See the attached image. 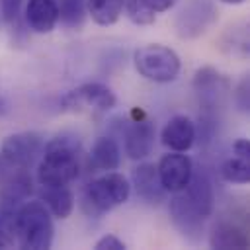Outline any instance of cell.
Listing matches in <instances>:
<instances>
[{
	"mask_svg": "<svg viewBox=\"0 0 250 250\" xmlns=\"http://www.w3.org/2000/svg\"><path fill=\"white\" fill-rule=\"evenodd\" d=\"M80 174V141L74 135H59L45 143L37 164L41 186H68Z\"/></svg>",
	"mask_w": 250,
	"mask_h": 250,
	"instance_id": "6da1fadb",
	"label": "cell"
},
{
	"mask_svg": "<svg viewBox=\"0 0 250 250\" xmlns=\"http://www.w3.org/2000/svg\"><path fill=\"white\" fill-rule=\"evenodd\" d=\"M14 230L16 242L27 250H47L55 236L53 217L41 201H25L16 209Z\"/></svg>",
	"mask_w": 250,
	"mask_h": 250,
	"instance_id": "7a4b0ae2",
	"label": "cell"
},
{
	"mask_svg": "<svg viewBox=\"0 0 250 250\" xmlns=\"http://www.w3.org/2000/svg\"><path fill=\"white\" fill-rule=\"evenodd\" d=\"M131 195L129 180L119 172H105L104 176L86 184L82 191V209L90 217H100L119 205Z\"/></svg>",
	"mask_w": 250,
	"mask_h": 250,
	"instance_id": "3957f363",
	"label": "cell"
},
{
	"mask_svg": "<svg viewBox=\"0 0 250 250\" xmlns=\"http://www.w3.org/2000/svg\"><path fill=\"white\" fill-rule=\"evenodd\" d=\"M133 64L143 78L156 84L174 82L182 68L178 53L160 43L139 47L133 53Z\"/></svg>",
	"mask_w": 250,
	"mask_h": 250,
	"instance_id": "277c9868",
	"label": "cell"
},
{
	"mask_svg": "<svg viewBox=\"0 0 250 250\" xmlns=\"http://www.w3.org/2000/svg\"><path fill=\"white\" fill-rule=\"evenodd\" d=\"M123 146L125 154L133 160L146 158L154 148L156 139V127L152 119L139 107L131 111V121L123 127Z\"/></svg>",
	"mask_w": 250,
	"mask_h": 250,
	"instance_id": "5b68a950",
	"label": "cell"
},
{
	"mask_svg": "<svg viewBox=\"0 0 250 250\" xmlns=\"http://www.w3.org/2000/svg\"><path fill=\"white\" fill-rule=\"evenodd\" d=\"M115 104H117L115 94L111 92L109 86L102 82L80 84L61 98L62 109H68V111H84V109L109 111L111 107H115Z\"/></svg>",
	"mask_w": 250,
	"mask_h": 250,
	"instance_id": "8992f818",
	"label": "cell"
},
{
	"mask_svg": "<svg viewBox=\"0 0 250 250\" xmlns=\"http://www.w3.org/2000/svg\"><path fill=\"white\" fill-rule=\"evenodd\" d=\"M33 191L29 168L0 158V209H18Z\"/></svg>",
	"mask_w": 250,
	"mask_h": 250,
	"instance_id": "52a82bcc",
	"label": "cell"
},
{
	"mask_svg": "<svg viewBox=\"0 0 250 250\" xmlns=\"http://www.w3.org/2000/svg\"><path fill=\"white\" fill-rule=\"evenodd\" d=\"M217 14L213 0H189L176 16V33L182 39H195L217 21Z\"/></svg>",
	"mask_w": 250,
	"mask_h": 250,
	"instance_id": "ba28073f",
	"label": "cell"
},
{
	"mask_svg": "<svg viewBox=\"0 0 250 250\" xmlns=\"http://www.w3.org/2000/svg\"><path fill=\"white\" fill-rule=\"evenodd\" d=\"M43 146H45V141L35 131L14 133L4 139L0 146V158L21 168H31V164L43 152Z\"/></svg>",
	"mask_w": 250,
	"mask_h": 250,
	"instance_id": "9c48e42d",
	"label": "cell"
},
{
	"mask_svg": "<svg viewBox=\"0 0 250 250\" xmlns=\"http://www.w3.org/2000/svg\"><path fill=\"white\" fill-rule=\"evenodd\" d=\"M193 90L203 107V113H213L225 102L229 92V80L213 66H201L193 76Z\"/></svg>",
	"mask_w": 250,
	"mask_h": 250,
	"instance_id": "30bf717a",
	"label": "cell"
},
{
	"mask_svg": "<svg viewBox=\"0 0 250 250\" xmlns=\"http://www.w3.org/2000/svg\"><path fill=\"white\" fill-rule=\"evenodd\" d=\"M246 215L242 213L240 217L232 219H221L213 225L209 232V246L217 250H244L250 244L248 238V223L244 219Z\"/></svg>",
	"mask_w": 250,
	"mask_h": 250,
	"instance_id": "8fae6325",
	"label": "cell"
},
{
	"mask_svg": "<svg viewBox=\"0 0 250 250\" xmlns=\"http://www.w3.org/2000/svg\"><path fill=\"white\" fill-rule=\"evenodd\" d=\"M176 193H180V197L203 219H207L213 213L215 189H213V182L205 170H193L186 188L176 191Z\"/></svg>",
	"mask_w": 250,
	"mask_h": 250,
	"instance_id": "7c38bea8",
	"label": "cell"
},
{
	"mask_svg": "<svg viewBox=\"0 0 250 250\" xmlns=\"http://www.w3.org/2000/svg\"><path fill=\"white\" fill-rule=\"evenodd\" d=\"M158 170V178L160 184L166 191H180L186 188V184L191 178L193 172V164L191 158L186 152H178V150H170L168 154H164L160 158V162L156 164Z\"/></svg>",
	"mask_w": 250,
	"mask_h": 250,
	"instance_id": "4fadbf2b",
	"label": "cell"
},
{
	"mask_svg": "<svg viewBox=\"0 0 250 250\" xmlns=\"http://www.w3.org/2000/svg\"><path fill=\"white\" fill-rule=\"evenodd\" d=\"M160 139L166 148L178 150V152H188L197 139V127L188 115H174L164 125Z\"/></svg>",
	"mask_w": 250,
	"mask_h": 250,
	"instance_id": "5bb4252c",
	"label": "cell"
},
{
	"mask_svg": "<svg viewBox=\"0 0 250 250\" xmlns=\"http://www.w3.org/2000/svg\"><path fill=\"white\" fill-rule=\"evenodd\" d=\"M131 180H133V188L137 191V195L150 203V205H158L166 199V189L162 188L160 184V178H158V170L154 164L150 162H143L139 164L133 174H131Z\"/></svg>",
	"mask_w": 250,
	"mask_h": 250,
	"instance_id": "9a60e30c",
	"label": "cell"
},
{
	"mask_svg": "<svg viewBox=\"0 0 250 250\" xmlns=\"http://www.w3.org/2000/svg\"><path fill=\"white\" fill-rule=\"evenodd\" d=\"M170 219L174 223V227L189 240H199L201 232H203V223L205 219L201 215H197L182 197L180 193H174V197L170 199Z\"/></svg>",
	"mask_w": 250,
	"mask_h": 250,
	"instance_id": "2e32d148",
	"label": "cell"
},
{
	"mask_svg": "<svg viewBox=\"0 0 250 250\" xmlns=\"http://www.w3.org/2000/svg\"><path fill=\"white\" fill-rule=\"evenodd\" d=\"M59 21L57 0H27L25 4V23L35 33H49Z\"/></svg>",
	"mask_w": 250,
	"mask_h": 250,
	"instance_id": "e0dca14e",
	"label": "cell"
},
{
	"mask_svg": "<svg viewBox=\"0 0 250 250\" xmlns=\"http://www.w3.org/2000/svg\"><path fill=\"white\" fill-rule=\"evenodd\" d=\"M88 160H90V168H94V170H100V172L117 170L119 162H121V148L113 137H109V135L100 137L94 143V146L88 154Z\"/></svg>",
	"mask_w": 250,
	"mask_h": 250,
	"instance_id": "ac0fdd59",
	"label": "cell"
},
{
	"mask_svg": "<svg viewBox=\"0 0 250 250\" xmlns=\"http://www.w3.org/2000/svg\"><path fill=\"white\" fill-rule=\"evenodd\" d=\"M41 203L49 209L53 217L66 219L74 209V195L66 186H43Z\"/></svg>",
	"mask_w": 250,
	"mask_h": 250,
	"instance_id": "d6986e66",
	"label": "cell"
},
{
	"mask_svg": "<svg viewBox=\"0 0 250 250\" xmlns=\"http://www.w3.org/2000/svg\"><path fill=\"white\" fill-rule=\"evenodd\" d=\"M221 49L223 53L230 55V57H238V59H246L248 57V25L246 23H236L232 27H229L225 31V35L221 37Z\"/></svg>",
	"mask_w": 250,
	"mask_h": 250,
	"instance_id": "ffe728a7",
	"label": "cell"
},
{
	"mask_svg": "<svg viewBox=\"0 0 250 250\" xmlns=\"http://www.w3.org/2000/svg\"><path fill=\"white\" fill-rule=\"evenodd\" d=\"M86 8L98 25H113L123 12V0H86Z\"/></svg>",
	"mask_w": 250,
	"mask_h": 250,
	"instance_id": "44dd1931",
	"label": "cell"
},
{
	"mask_svg": "<svg viewBox=\"0 0 250 250\" xmlns=\"http://www.w3.org/2000/svg\"><path fill=\"white\" fill-rule=\"evenodd\" d=\"M219 174L225 182L229 184H248L250 180V160L248 158H240V156H229L221 162L219 166Z\"/></svg>",
	"mask_w": 250,
	"mask_h": 250,
	"instance_id": "7402d4cb",
	"label": "cell"
},
{
	"mask_svg": "<svg viewBox=\"0 0 250 250\" xmlns=\"http://www.w3.org/2000/svg\"><path fill=\"white\" fill-rule=\"evenodd\" d=\"M59 6V20L62 25L76 29L82 27L88 8H86V0H57Z\"/></svg>",
	"mask_w": 250,
	"mask_h": 250,
	"instance_id": "603a6c76",
	"label": "cell"
},
{
	"mask_svg": "<svg viewBox=\"0 0 250 250\" xmlns=\"http://www.w3.org/2000/svg\"><path fill=\"white\" fill-rule=\"evenodd\" d=\"M123 10L135 25H150L156 21V12H152L141 0H123Z\"/></svg>",
	"mask_w": 250,
	"mask_h": 250,
	"instance_id": "cb8c5ba5",
	"label": "cell"
},
{
	"mask_svg": "<svg viewBox=\"0 0 250 250\" xmlns=\"http://www.w3.org/2000/svg\"><path fill=\"white\" fill-rule=\"evenodd\" d=\"M248 88H250V84H248V78H242L240 82H238V86L234 88V104H236V107L242 111V113H248V109H250V94H248Z\"/></svg>",
	"mask_w": 250,
	"mask_h": 250,
	"instance_id": "d4e9b609",
	"label": "cell"
},
{
	"mask_svg": "<svg viewBox=\"0 0 250 250\" xmlns=\"http://www.w3.org/2000/svg\"><path fill=\"white\" fill-rule=\"evenodd\" d=\"M94 248H96V250H125L127 246H125V242H123L121 238H117L115 234H105V236H102L100 240H96Z\"/></svg>",
	"mask_w": 250,
	"mask_h": 250,
	"instance_id": "484cf974",
	"label": "cell"
},
{
	"mask_svg": "<svg viewBox=\"0 0 250 250\" xmlns=\"http://www.w3.org/2000/svg\"><path fill=\"white\" fill-rule=\"evenodd\" d=\"M21 2L23 0H2V14H4V20L8 23L18 21L20 10H21Z\"/></svg>",
	"mask_w": 250,
	"mask_h": 250,
	"instance_id": "4316f807",
	"label": "cell"
},
{
	"mask_svg": "<svg viewBox=\"0 0 250 250\" xmlns=\"http://www.w3.org/2000/svg\"><path fill=\"white\" fill-rule=\"evenodd\" d=\"M145 6H148L152 12H166L170 10L178 0H141Z\"/></svg>",
	"mask_w": 250,
	"mask_h": 250,
	"instance_id": "83f0119b",
	"label": "cell"
},
{
	"mask_svg": "<svg viewBox=\"0 0 250 250\" xmlns=\"http://www.w3.org/2000/svg\"><path fill=\"white\" fill-rule=\"evenodd\" d=\"M232 152L240 158H248L250 160V143L248 139H238L234 145H232Z\"/></svg>",
	"mask_w": 250,
	"mask_h": 250,
	"instance_id": "f1b7e54d",
	"label": "cell"
},
{
	"mask_svg": "<svg viewBox=\"0 0 250 250\" xmlns=\"http://www.w3.org/2000/svg\"><path fill=\"white\" fill-rule=\"evenodd\" d=\"M10 246H12V242H10V240L6 238V234L0 230V248H10Z\"/></svg>",
	"mask_w": 250,
	"mask_h": 250,
	"instance_id": "f546056e",
	"label": "cell"
},
{
	"mask_svg": "<svg viewBox=\"0 0 250 250\" xmlns=\"http://www.w3.org/2000/svg\"><path fill=\"white\" fill-rule=\"evenodd\" d=\"M221 2H225V4H242L244 0H221Z\"/></svg>",
	"mask_w": 250,
	"mask_h": 250,
	"instance_id": "4dcf8cb0",
	"label": "cell"
}]
</instances>
